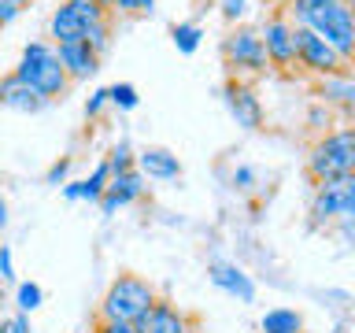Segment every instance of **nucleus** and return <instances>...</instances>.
Returning <instances> with one entry per match:
<instances>
[{
  "mask_svg": "<svg viewBox=\"0 0 355 333\" xmlns=\"http://www.w3.org/2000/svg\"><path fill=\"white\" fill-rule=\"evenodd\" d=\"M285 15L293 26L318 33L348 67L355 63V8H348L344 0H293Z\"/></svg>",
  "mask_w": 355,
  "mask_h": 333,
  "instance_id": "obj_1",
  "label": "nucleus"
},
{
  "mask_svg": "<svg viewBox=\"0 0 355 333\" xmlns=\"http://www.w3.org/2000/svg\"><path fill=\"white\" fill-rule=\"evenodd\" d=\"M159 300V293H155V285L148 282V278L133 274V271H122L115 282L107 285V293L100 296L96 304V318L104 322H126V326H133L137 318L148 315V307Z\"/></svg>",
  "mask_w": 355,
  "mask_h": 333,
  "instance_id": "obj_2",
  "label": "nucleus"
},
{
  "mask_svg": "<svg viewBox=\"0 0 355 333\" xmlns=\"http://www.w3.org/2000/svg\"><path fill=\"white\" fill-rule=\"evenodd\" d=\"M15 78L26 82L37 96L52 100H63V93L71 89V78H67L60 56H55V44L52 41H30L22 49L19 63H15Z\"/></svg>",
  "mask_w": 355,
  "mask_h": 333,
  "instance_id": "obj_3",
  "label": "nucleus"
},
{
  "mask_svg": "<svg viewBox=\"0 0 355 333\" xmlns=\"http://www.w3.org/2000/svg\"><path fill=\"white\" fill-rule=\"evenodd\" d=\"M307 174H311V182L352 178L355 174V130L333 126L326 133H318V141L307 152Z\"/></svg>",
  "mask_w": 355,
  "mask_h": 333,
  "instance_id": "obj_4",
  "label": "nucleus"
},
{
  "mask_svg": "<svg viewBox=\"0 0 355 333\" xmlns=\"http://www.w3.org/2000/svg\"><path fill=\"white\" fill-rule=\"evenodd\" d=\"M222 60H226L230 78H263L270 71V60H266L259 30L244 26V22H237V26L222 37Z\"/></svg>",
  "mask_w": 355,
  "mask_h": 333,
  "instance_id": "obj_5",
  "label": "nucleus"
},
{
  "mask_svg": "<svg viewBox=\"0 0 355 333\" xmlns=\"http://www.w3.org/2000/svg\"><path fill=\"white\" fill-rule=\"evenodd\" d=\"M352 204H355V174L352 178H333V182H315V196H311V226L329 230Z\"/></svg>",
  "mask_w": 355,
  "mask_h": 333,
  "instance_id": "obj_6",
  "label": "nucleus"
},
{
  "mask_svg": "<svg viewBox=\"0 0 355 333\" xmlns=\"http://www.w3.org/2000/svg\"><path fill=\"white\" fill-rule=\"evenodd\" d=\"M100 19H107L104 8L82 4V0H60V8H52V15H49V37H52V44L82 41L85 30Z\"/></svg>",
  "mask_w": 355,
  "mask_h": 333,
  "instance_id": "obj_7",
  "label": "nucleus"
},
{
  "mask_svg": "<svg viewBox=\"0 0 355 333\" xmlns=\"http://www.w3.org/2000/svg\"><path fill=\"white\" fill-rule=\"evenodd\" d=\"M293 37H296V67L300 71H307L315 78H329V74L348 71V63H344L318 33H311L307 26H293Z\"/></svg>",
  "mask_w": 355,
  "mask_h": 333,
  "instance_id": "obj_8",
  "label": "nucleus"
},
{
  "mask_svg": "<svg viewBox=\"0 0 355 333\" xmlns=\"http://www.w3.org/2000/svg\"><path fill=\"white\" fill-rule=\"evenodd\" d=\"M259 37H263V49H266L270 67L293 74L296 71V37H293V22H288L285 11H274V15L263 19Z\"/></svg>",
  "mask_w": 355,
  "mask_h": 333,
  "instance_id": "obj_9",
  "label": "nucleus"
},
{
  "mask_svg": "<svg viewBox=\"0 0 355 333\" xmlns=\"http://www.w3.org/2000/svg\"><path fill=\"white\" fill-rule=\"evenodd\" d=\"M222 104L226 111L233 115L241 130H263V104L259 96H255L252 82H244V78H226V85H222Z\"/></svg>",
  "mask_w": 355,
  "mask_h": 333,
  "instance_id": "obj_10",
  "label": "nucleus"
},
{
  "mask_svg": "<svg viewBox=\"0 0 355 333\" xmlns=\"http://www.w3.org/2000/svg\"><path fill=\"white\" fill-rule=\"evenodd\" d=\"M144 193H148V178H144L137 166H133V171H122V174H111L104 196H100V211H104V215H115L119 207L137 204Z\"/></svg>",
  "mask_w": 355,
  "mask_h": 333,
  "instance_id": "obj_11",
  "label": "nucleus"
},
{
  "mask_svg": "<svg viewBox=\"0 0 355 333\" xmlns=\"http://www.w3.org/2000/svg\"><path fill=\"white\" fill-rule=\"evenodd\" d=\"M207 278H211V285H215V289H222V293L233 296V300H241V304H252V300H255L252 274L244 271V266H237V263H230V259H211V263H207Z\"/></svg>",
  "mask_w": 355,
  "mask_h": 333,
  "instance_id": "obj_12",
  "label": "nucleus"
},
{
  "mask_svg": "<svg viewBox=\"0 0 355 333\" xmlns=\"http://www.w3.org/2000/svg\"><path fill=\"white\" fill-rule=\"evenodd\" d=\"M133 330L137 333H193V318H189L178 304H171V300L159 296L148 307V315L133 322Z\"/></svg>",
  "mask_w": 355,
  "mask_h": 333,
  "instance_id": "obj_13",
  "label": "nucleus"
},
{
  "mask_svg": "<svg viewBox=\"0 0 355 333\" xmlns=\"http://www.w3.org/2000/svg\"><path fill=\"white\" fill-rule=\"evenodd\" d=\"M55 56H60L63 71L71 82H85L100 71V52L93 49L89 41H67V44H55Z\"/></svg>",
  "mask_w": 355,
  "mask_h": 333,
  "instance_id": "obj_14",
  "label": "nucleus"
},
{
  "mask_svg": "<svg viewBox=\"0 0 355 333\" xmlns=\"http://www.w3.org/2000/svg\"><path fill=\"white\" fill-rule=\"evenodd\" d=\"M318 100L326 108H337L344 119H355V71H340L329 78H318Z\"/></svg>",
  "mask_w": 355,
  "mask_h": 333,
  "instance_id": "obj_15",
  "label": "nucleus"
},
{
  "mask_svg": "<svg viewBox=\"0 0 355 333\" xmlns=\"http://www.w3.org/2000/svg\"><path fill=\"white\" fill-rule=\"evenodd\" d=\"M137 171L152 182H178L182 178V160L171 148H159V144H148V148L137 152Z\"/></svg>",
  "mask_w": 355,
  "mask_h": 333,
  "instance_id": "obj_16",
  "label": "nucleus"
},
{
  "mask_svg": "<svg viewBox=\"0 0 355 333\" xmlns=\"http://www.w3.org/2000/svg\"><path fill=\"white\" fill-rule=\"evenodd\" d=\"M0 108H8V111H19V115H37V111L49 108V100L37 96L26 82H19L15 71L0 78Z\"/></svg>",
  "mask_w": 355,
  "mask_h": 333,
  "instance_id": "obj_17",
  "label": "nucleus"
},
{
  "mask_svg": "<svg viewBox=\"0 0 355 333\" xmlns=\"http://www.w3.org/2000/svg\"><path fill=\"white\" fill-rule=\"evenodd\" d=\"M107 182H111V166L100 160L93 171H89V178H82V182H67V185H63V196H67V200H89V204H100V196H104Z\"/></svg>",
  "mask_w": 355,
  "mask_h": 333,
  "instance_id": "obj_18",
  "label": "nucleus"
},
{
  "mask_svg": "<svg viewBox=\"0 0 355 333\" xmlns=\"http://www.w3.org/2000/svg\"><path fill=\"white\" fill-rule=\"evenodd\" d=\"M263 333H304V315L296 307H270L259 318Z\"/></svg>",
  "mask_w": 355,
  "mask_h": 333,
  "instance_id": "obj_19",
  "label": "nucleus"
},
{
  "mask_svg": "<svg viewBox=\"0 0 355 333\" xmlns=\"http://www.w3.org/2000/svg\"><path fill=\"white\" fill-rule=\"evenodd\" d=\"M171 41H174V49L182 56H193L200 44H204V26H200V22H174Z\"/></svg>",
  "mask_w": 355,
  "mask_h": 333,
  "instance_id": "obj_20",
  "label": "nucleus"
},
{
  "mask_svg": "<svg viewBox=\"0 0 355 333\" xmlns=\"http://www.w3.org/2000/svg\"><path fill=\"white\" fill-rule=\"evenodd\" d=\"M44 304V289L37 282H19L15 285V307H19V315H33Z\"/></svg>",
  "mask_w": 355,
  "mask_h": 333,
  "instance_id": "obj_21",
  "label": "nucleus"
},
{
  "mask_svg": "<svg viewBox=\"0 0 355 333\" xmlns=\"http://www.w3.org/2000/svg\"><path fill=\"white\" fill-rule=\"evenodd\" d=\"M107 100H111V108H119V111H133L141 104V93L133 82H115V85H107Z\"/></svg>",
  "mask_w": 355,
  "mask_h": 333,
  "instance_id": "obj_22",
  "label": "nucleus"
},
{
  "mask_svg": "<svg viewBox=\"0 0 355 333\" xmlns=\"http://www.w3.org/2000/svg\"><path fill=\"white\" fill-rule=\"evenodd\" d=\"M104 163L111 166V174H122V171H133V163H137V152L130 148L126 141L111 144V152L104 155Z\"/></svg>",
  "mask_w": 355,
  "mask_h": 333,
  "instance_id": "obj_23",
  "label": "nucleus"
},
{
  "mask_svg": "<svg viewBox=\"0 0 355 333\" xmlns=\"http://www.w3.org/2000/svg\"><path fill=\"white\" fill-rule=\"evenodd\" d=\"M307 126L318 130V133H326V130L337 126V115H333V108H326L322 100H315V104H311V111H307Z\"/></svg>",
  "mask_w": 355,
  "mask_h": 333,
  "instance_id": "obj_24",
  "label": "nucleus"
},
{
  "mask_svg": "<svg viewBox=\"0 0 355 333\" xmlns=\"http://www.w3.org/2000/svg\"><path fill=\"white\" fill-rule=\"evenodd\" d=\"M82 41H89L100 56H104V52H107V44H111V15H107V19H100V22H93V26L85 30V37H82Z\"/></svg>",
  "mask_w": 355,
  "mask_h": 333,
  "instance_id": "obj_25",
  "label": "nucleus"
},
{
  "mask_svg": "<svg viewBox=\"0 0 355 333\" xmlns=\"http://www.w3.org/2000/svg\"><path fill=\"white\" fill-rule=\"evenodd\" d=\"M111 11H119V15H152L155 0H115Z\"/></svg>",
  "mask_w": 355,
  "mask_h": 333,
  "instance_id": "obj_26",
  "label": "nucleus"
},
{
  "mask_svg": "<svg viewBox=\"0 0 355 333\" xmlns=\"http://www.w3.org/2000/svg\"><path fill=\"white\" fill-rule=\"evenodd\" d=\"M107 108H111V100H107V85H104V89H93V93H89V100H85V119H100Z\"/></svg>",
  "mask_w": 355,
  "mask_h": 333,
  "instance_id": "obj_27",
  "label": "nucleus"
},
{
  "mask_svg": "<svg viewBox=\"0 0 355 333\" xmlns=\"http://www.w3.org/2000/svg\"><path fill=\"white\" fill-rule=\"evenodd\" d=\"M255 178H259V174H255L252 166H237V171L230 174V185L237 189V193H252V189H255Z\"/></svg>",
  "mask_w": 355,
  "mask_h": 333,
  "instance_id": "obj_28",
  "label": "nucleus"
},
{
  "mask_svg": "<svg viewBox=\"0 0 355 333\" xmlns=\"http://www.w3.org/2000/svg\"><path fill=\"white\" fill-rule=\"evenodd\" d=\"M67 174H71V155L55 160V163L49 166V174H44V182H49V185H67Z\"/></svg>",
  "mask_w": 355,
  "mask_h": 333,
  "instance_id": "obj_29",
  "label": "nucleus"
},
{
  "mask_svg": "<svg viewBox=\"0 0 355 333\" xmlns=\"http://www.w3.org/2000/svg\"><path fill=\"white\" fill-rule=\"evenodd\" d=\"M0 282H15V259L8 244H0Z\"/></svg>",
  "mask_w": 355,
  "mask_h": 333,
  "instance_id": "obj_30",
  "label": "nucleus"
},
{
  "mask_svg": "<svg viewBox=\"0 0 355 333\" xmlns=\"http://www.w3.org/2000/svg\"><path fill=\"white\" fill-rule=\"evenodd\" d=\"M244 11H248V0H222V15H226V22H237Z\"/></svg>",
  "mask_w": 355,
  "mask_h": 333,
  "instance_id": "obj_31",
  "label": "nucleus"
},
{
  "mask_svg": "<svg viewBox=\"0 0 355 333\" xmlns=\"http://www.w3.org/2000/svg\"><path fill=\"white\" fill-rule=\"evenodd\" d=\"M0 333H30V318L26 315H11L0 322Z\"/></svg>",
  "mask_w": 355,
  "mask_h": 333,
  "instance_id": "obj_32",
  "label": "nucleus"
},
{
  "mask_svg": "<svg viewBox=\"0 0 355 333\" xmlns=\"http://www.w3.org/2000/svg\"><path fill=\"white\" fill-rule=\"evenodd\" d=\"M93 333H137V330L126 326V322H104V318H96L93 322Z\"/></svg>",
  "mask_w": 355,
  "mask_h": 333,
  "instance_id": "obj_33",
  "label": "nucleus"
},
{
  "mask_svg": "<svg viewBox=\"0 0 355 333\" xmlns=\"http://www.w3.org/2000/svg\"><path fill=\"white\" fill-rule=\"evenodd\" d=\"M19 15H22L19 4H11V0H0V26H8V22L19 19Z\"/></svg>",
  "mask_w": 355,
  "mask_h": 333,
  "instance_id": "obj_34",
  "label": "nucleus"
},
{
  "mask_svg": "<svg viewBox=\"0 0 355 333\" xmlns=\"http://www.w3.org/2000/svg\"><path fill=\"white\" fill-rule=\"evenodd\" d=\"M82 4H93V8H104V11H111V4H115V0H82Z\"/></svg>",
  "mask_w": 355,
  "mask_h": 333,
  "instance_id": "obj_35",
  "label": "nucleus"
},
{
  "mask_svg": "<svg viewBox=\"0 0 355 333\" xmlns=\"http://www.w3.org/2000/svg\"><path fill=\"white\" fill-rule=\"evenodd\" d=\"M8 226V204H4V196H0V230Z\"/></svg>",
  "mask_w": 355,
  "mask_h": 333,
  "instance_id": "obj_36",
  "label": "nucleus"
},
{
  "mask_svg": "<svg viewBox=\"0 0 355 333\" xmlns=\"http://www.w3.org/2000/svg\"><path fill=\"white\" fill-rule=\"evenodd\" d=\"M333 333H348V326H333Z\"/></svg>",
  "mask_w": 355,
  "mask_h": 333,
  "instance_id": "obj_37",
  "label": "nucleus"
},
{
  "mask_svg": "<svg viewBox=\"0 0 355 333\" xmlns=\"http://www.w3.org/2000/svg\"><path fill=\"white\" fill-rule=\"evenodd\" d=\"M11 4H19V8H26V4H30V0H11Z\"/></svg>",
  "mask_w": 355,
  "mask_h": 333,
  "instance_id": "obj_38",
  "label": "nucleus"
},
{
  "mask_svg": "<svg viewBox=\"0 0 355 333\" xmlns=\"http://www.w3.org/2000/svg\"><path fill=\"white\" fill-rule=\"evenodd\" d=\"M344 4H348V8H355V0H344Z\"/></svg>",
  "mask_w": 355,
  "mask_h": 333,
  "instance_id": "obj_39",
  "label": "nucleus"
},
{
  "mask_svg": "<svg viewBox=\"0 0 355 333\" xmlns=\"http://www.w3.org/2000/svg\"><path fill=\"white\" fill-rule=\"evenodd\" d=\"M0 296H4V282H0Z\"/></svg>",
  "mask_w": 355,
  "mask_h": 333,
  "instance_id": "obj_40",
  "label": "nucleus"
},
{
  "mask_svg": "<svg viewBox=\"0 0 355 333\" xmlns=\"http://www.w3.org/2000/svg\"><path fill=\"white\" fill-rule=\"evenodd\" d=\"M352 130H355V119H352Z\"/></svg>",
  "mask_w": 355,
  "mask_h": 333,
  "instance_id": "obj_41",
  "label": "nucleus"
},
{
  "mask_svg": "<svg viewBox=\"0 0 355 333\" xmlns=\"http://www.w3.org/2000/svg\"><path fill=\"white\" fill-rule=\"evenodd\" d=\"M55 4H60V0H55Z\"/></svg>",
  "mask_w": 355,
  "mask_h": 333,
  "instance_id": "obj_42",
  "label": "nucleus"
},
{
  "mask_svg": "<svg viewBox=\"0 0 355 333\" xmlns=\"http://www.w3.org/2000/svg\"><path fill=\"white\" fill-rule=\"evenodd\" d=\"M0 30H4V26H0Z\"/></svg>",
  "mask_w": 355,
  "mask_h": 333,
  "instance_id": "obj_43",
  "label": "nucleus"
}]
</instances>
